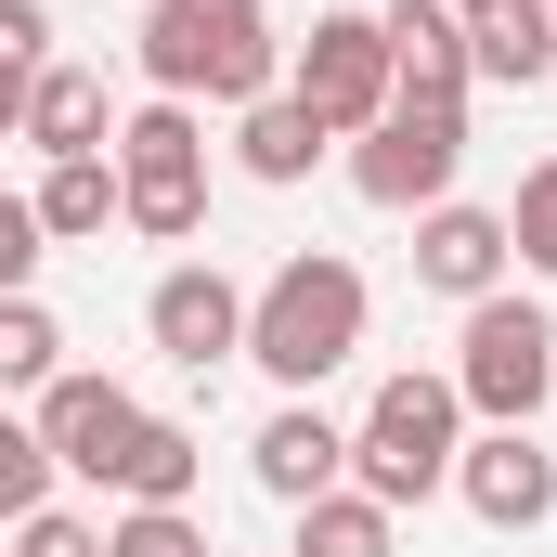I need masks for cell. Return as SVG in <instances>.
Segmentation results:
<instances>
[{
	"label": "cell",
	"mask_w": 557,
	"mask_h": 557,
	"mask_svg": "<svg viewBox=\"0 0 557 557\" xmlns=\"http://www.w3.org/2000/svg\"><path fill=\"white\" fill-rule=\"evenodd\" d=\"M13 131L39 143V169H52V156H104V78H91V65H52V78L13 104Z\"/></svg>",
	"instance_id": "obj_16"
},
{
	"label": "cell",
	"mask_w": 557,
	"mask_h": 557,
	"mask_svg": "<svg viewBox=\"0 0 557 557\" xmlns=\"http://www.w3.org/2000/svg\"><path fill=\"white\" fill-rule=\"evenodd\" d=\"M143 78L182 91V104L247 117V104H273L298 65L273 39V0H143Z\"/></svg>",
	"instance_id": "obj_1"
},
{
	"label": "cell",
	"mask_w": 557,
	"mask_h": 557,
	"mask_svg": "<svg viewBox=\"0 0 557 557\" xmlns=\"http://www.w3.org/2000/svg\"><path fill=\"white\" fill-rule=\"evenodd\" d=\"M104 557H208V519H195V506H131V519L104 532Z\"/></svg>",
	"instance_id": "obj_23"
},
{
	"label": "cell",
	"mask_w": 557,
	"mask_h": 557,
	"mask_svg": "<svg viewBox=\"0 0 557 557\" xmlns=\"http://www.w3.org/2000/svg\"><path fill=\"white\" fill-rule=\"evenodd\" d=\"M337 143H363L389 104H403V52H389V13H311L298 39V78H285Z\"/></svg>",
	"instance_id": "obj_6"
},
{
	"label": "cell",
	"mask_w": 557,
	"mask_h": 557,
	"mask_svg": "<svg viewBox=\"0 0 557 557\" xmlns=\"http://www.w3.org/2000/svg\"><path fill=\"white\" fill-rule=\"evenodd\" d=\"M324 156H337V131H324L298 91H273V104H247V117H234V169H247V182H273V195H285V182H311Z\"/></svg>",
	"instance_id": "obj_14"
},
{
	"label": "cell",
	"mask_w": 557,
	"mask_h": 557,
	"mask_svg": "<svg viewBox=\"0 0 557 557\" xmlns=\"http://www.w3.org/2000/svg\"><path fill=\"white\" fill-rule=\"evenodd\" d=\"M247 480H260L273 506H324V493H350V428L324 416V403H273L260 441H247Z\"/></svg>",
	"instance_id": "obj_12"
},
{
	"label": "cell",
	"mask_w": 557,
	"mask_h": 557,
	"mask_svg": "<svg viewBox=\"0 0 557 557\" xmlns=\"http://www.w3.org/2000/svg\"><path fill=\"white\" fill-rule=\"evenodd\" d=\"M143 428L156 416H143L117 376H52V389H39V441L65 454V480H104V493H117V467H131Z\"/></svg>",
	"instance_id": "obj_10"
},
{
	"label": "cell",
	"mask_w": 557,
	"mask_h": 557,
	"mask_svg": "<svg viewBox=\"0 0 557 557\" xmlns=\"http://www.w3.org/2000/svg\"><path fill=\"white\" fill-rule=\"evenodd\" d=\"M454 169H467V104H389L376 131L350 143V195L403 208V221L454 208Z\"/></svg>",
	"instance_id": "obj_7"
},
{
	"label": "cell",
	"mask_w": 557,
	"mask_h": 557,
	"mask_svg": "<svg viewBox=\"0 0 557 557\" xmlns=\"http://www.w3.org/2000/svg\"><path fill=\"white\" fill-rule=\"evenodd\" d=\"M0 376H13V389H52V376H65V324H52L39 298H0Z\"/></svg>",
	"instance_id": "obj_20"
},
{
	"label": "cell",
	"mask_w": 557,
	"mask_h": 557,
	"mask_svg": "<svg viewBox=\"0 0 557 557\" xmlns=\"http://www.w3.org/2000/svg\"><path fill=\"white\" fill-rule=\"evenodd\" d=\"M26 208H39V234H52V247H91L104 221H131V182H117L104 156H52Z\"/></svg>",
	"instance_id": "obj_15"
},
{
	"label": "cell",
	"mask_w": 557,
	"mask_h": 557,
	"mask_svg": "<svg viewBox=\"0 0 557 557\" xmlns=\"http://www.w3.org/2000/svg\"><path fill=\"white\" fill-rule=\"evenodd\" d=\"M389 532H403V506H376V493L350 480V493L298 506V545H285V557H389Z\"/></svg>",
	"instance_id": "obj_19"
},
{
	"label": "cell",
	"mask_w": 557,
	"mask_h": 557,
	"mask_svg": "<svg viewBox=\"0 0 557 557\" xmlns=\"http://www.w3.org/2000/svg\"><path fill=\"white\" fill-rule=\"evenodd\" d=\"M506 273H519V221L506 208H428L416 221V285L428 298H454V311H480V298H506Z\"/></svg>",
	"instance_id": "obj_9"
},
{
	"label": "cell",
	"mask_w": 557,
	"mask_h": 557,
	"mask_svg": "<svg viewBox=\"0 0 557 557\" xmlns=\"http://www.w3.org/2000/svg\"><path fill=\"white\" fill-rule=\"evenodd\" d=\"M363 324H376V285L350 273L337 247H298V260H273L260 273V324H247V363L273 376L285 403H311L350 350H363Z\"/></svg>",
	"instance_id": "obj_2"
},
{
	"label": "cell",
	"mask_w": 557,
	"mask_h": 557,
	"mask_svg": "<svg viewBox=\"0 0 557 557\" xmlns=\"http://www.w3.org/2000/svg\"><path fill=\"white\" fill-rule=\"evenodd\" d=\"M389 13V52H403V104H467L480 91V26L454 0H376Z\"/></svg>",
	"instance_id": "obj_13"
},
{
	"label": "cell",
	"mask_w": 557,
	"mask_h": 557,
	"mask_svg": "<svg viewBox=\"0 0 557 557\" xmlns=\"http://www.w3.org/2000/svg\"><path fill=\"white\" fill-rule=\"evenodd\" d=\"M13 557H104V532L65 519V506H39V519H13Z\"/></svg>",
	"instance_id": "obj_24"
},
{
	"label": "cell",
	"mask_w": 557,
	"mask_h": 557,
	"mask_svg": "<svg viewBox=\"0 0 557 557\" xmlns=\"http://www.w3.org/2000/svg\"><path fill=\"white\" fill-rule=\"evenodd\" d=\"M467 441H480V428H467V389L428 376V363H403V376H376V403L350 428V480H363L376 506H428V493H454Z\"/></svg>",
	"instance_id": "obj_3"
},
{
	"label": "cell",
	"mask_w": 557,
	"mask_h": 557,
	"mask_svg": "<svg viewBox=\"0 0 557 557\" xmlns=\"http://www.w3.org/2000/svg\"><path fill=\"white\" fill-rule=\"evenodd\" d=\"M454 389H467V416L480 428H532L557 403V324H545V298H480L467 311V337H454Z\"/></svg>",
	"instance_id": "obj_5"
},
{
	"label": "cell",
	"mask_w": 557,
	"mask_h": 557,
	"mask_svg": "<svg viewBox=\"0 0 557 557\" xmlns=\"http://www.w3.org/2000/svg\"><path fill=\"white\" fill-rule=\"evenodd\" d=\"M480 78H493V91L557 78V0H493V13H480Z\"/></svg>",
	"instance_id": "obj_17"
},
{
	"label": "cell",
	"mask_w": 557,
	"mask_h": 557,
	"mask_svg": "<svg viewBox=\"0 0 557 557\" xmlns=\"http://www.w3.org/2000/svg\"><path fill=\"white\" fill-rule=\"evenodd\" d=\"M52 467H65V454L39 441V416L0 428V519H39V506H52Z\"/></svg>",
	"instance_id": "obj_22"
},
{
	"label": "cell",
	"mask_w": 557,
	"mask_h": 557,
	"mask_svg": "<svg viewBox=\"0 0 557 557\" xmlns=\"http://www.w3.org/2000/svg\"><path fill=\"white\" fill-rule=\"evenodd\" d=\"M247 324H260V285H234L221 260H169V273L143 285V337H156L182 376L247 363Z\"/></svg>",
	"instance_id": "obj_8"
},
{
	"label": "cell",
	"mask_w": 557,
	"mask_h": 557,
	"mask_svg": "<svg viewBox=\"0 0 557 557\" xmlns=\"http://www.w3.org/2000/svg\"><path fill=\"white\" fill-rule=\"evenodd\" d=\"M195 480H208V441L182 416H156L131 441V467H117V506H195Z\"/></svg>",
	"instance_id": "obj_18"
},
{
	"label": "cell",
	"mask_w": 557,
	"mask_h": 557,
	"mask_svg": "<svg viewBox=\"0 0 557 557\" xmlns=\"http://www.w3.org/2000/svg\"><path fill=\"white\" fill-rule=\"evenodd\" d=\"M39 260H52V234H39V208L13 195V208H0V285L26 298V273H39Z\"/></svg>",
	"instance_id": "obj_25"
},
{
	"label": "cell",
	"mask_w": 557,
	"mask_h": 557,
	"mask_svg": "<svg viewBox=\"0 0 557 557\" xmlns=\"http://www.w3.org/2000/svg\"><path fill=\"white\" fill-rule=\"evenodd\" d=\"M506 221H519V273H545V285H557V156H532V169H519Z\"/></svg>",
	"instance_id": "obj_21"
},
{
	"label": "cell",
	"mask_w": 557,
	"mask_h": 557,
	"mask_svg": "<svg viewBox=\"0 0 557 557\" xmlns=\"http://www.w3.org/2000/svg\"><path fill=\"white\" fill-rule=\"evenodd\" d=\"M117 182H131L143 247H195V221H208V117L182 91H143L117 117Z\"/></svg>",
	"instance_id": "obj_4"
},
{
	"label": "cell",
	"mask_w": 557,
	"mask_h": 557,
	"mask_svg": "<svg viewBox=\"0 0 557 557\" xmlns=\"http://www.w3.org/2000/svg\"><path fill=\"white\" fill-rule=\"evenodd\" d=\"M454 493H467L480 532H545L557 519V454L532 441V428H480L467 467H454Z\"/></svg>",
	"instance_id": "obj_11"
}]
</instances>
